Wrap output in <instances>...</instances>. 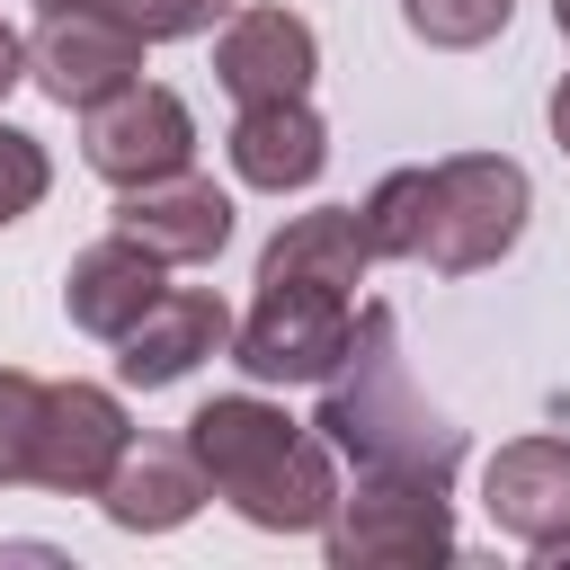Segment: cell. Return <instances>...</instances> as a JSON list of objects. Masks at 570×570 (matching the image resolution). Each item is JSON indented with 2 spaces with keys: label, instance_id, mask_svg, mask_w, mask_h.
<instances>
[{
  "label": "cell",
  "instance_id": "9",
  "mask_svg": "<svg viewBox=\"0 0 570 570\" xmlns=\"http://www.w3.org/2000/svg\"><path fill=\"white\" fill-rule=\"evenodd\" d=\"M214 80H223L232 107L312 98V80H321V36H312V18H294V9H232L223 36H214Z\"/></svg>",
  "mask_w": 570,
  "mask_h": 570
},
{
  "label": "cell",
  "instance_id": "24",
  "mask_svg": "<svg viewBox=\"0 0 570 570\" xmlns=\"http://www.w3.org/2000/svg\"><path fill=\"white\" fill-rule=\"evenodd\" d=\"M36 9H80V0H36Z\"/></svg>",
  "mask_w": 570,
  "mask_h": 570
},
{
  "label": "cell",
  "instance_id": "7",
  "mask_svg": "<svg viewBox=\"0 0 570 570\" xmlns=\"http://www.w3.org/2000/svg\"><path fill=\"white\" fill-rule=\"evenodd\" d=\"M27 80H36L53 107H98L107 89L142 80V36H134L107 0L45 9V27L27 36Z\"/></svg>",
  "mask_w": 570,
  "mask_h": 570
},
{
  "label": "cell",
  "instance_id": "2",
  "mask_svg": "<svg viewBox=\"0 0 570 570\" xmlns=\"http://www.w3.org/2000/svg\"><path fill=\"white\" fill-rule=\"evenodd\" d=\"M187 454H196L205 490L258 534H321V517L338 499V454L321 445V428L285 419L258 392H214L187 419Z\"/></svg>",
  "mask_w": 570,
  "mask_h": 570
},
{
  "label": "cell",
  "instance_id": "23",
  "mask_svg": "<svg viewBox=\"0 0 570 570\" xmlns=\"http://www.w3.org/2000/svg\"><path fill=\"white\" fill-rule=\"evenodd\" d=\"M552 18H561V36H570V0H552Z\"/></svg>",
  "mask_w": 570,
  "mask_h": 570
},
{
  "label": "cell",
  "instance_id": "4",
  "mask_svg": "<svg viewBox=\"0 0 570 570\" xmlns=\"http://www.w3.org/2000/svg\"><path fill=\"white\" fill-rule=\"evenodd\" d=\"M321 552L330 570H419V561H454V508L436 481H365L330 499L321 517Z\"/></svg>",
  "mask_w": 570,
  "mask_h": 570
},
{
  "label": "cell",
  "instance_id": "21",
  "mask_svg": "<svg viewBox=\"0 0 570 570\" xmlns=\"http://www.w3.org/2000/svg\"><path fill=\"white\" fill-rule=\"evenodd\" d=\"M18 80H27V36H18L9 18H0V98H9Z\"/></svg>",
  "mask_w": 570,
  "mask_h": 570
},
{
  "label": "cell",
  "instance_id": "20",
  "mask_svg": "<svg viewBox=\"0 0 570 570\" xmlns=\"http://www.w3.org/2000/svg\"><path fill=\"white\" fill-rule=\"evenodd\" d=\"M142 45H178V36H205L214 18H232V0H107Z\"/></svg>",
  "mask_w": 570,
  "mask_h": 570
},
{
  "label": "cell",
  "instance_id": "13",
  "mask_svg": "<svg viewBox=\"0 0 570 570\" xmlns=\"http://www.w3.org/2000/svg\"><path fill=\"white\" fill-rule=\"evenodd\" d=\"M223 151H232V178H240V187L294 196V187H312V178L330 169V125H321L312 98H258V107L232 116Z\"/></svg>",
  "mask_w": 570,
  "mask_h": 570
},
{
  "label": "cell",
  "instance_id": "16",
  "mask_svg": "<svg viewBox=\"0 0 570 570\" xmlns=\"http://www.w3.org/2000/svg\"><path fill=\"white\" fill-rule=\"evenodd\" d=\"M365 267H374V249H365L356 205H312V214H294L258 249V285H330V294H356Z\"/></svg>",
  "mask_w": 570,
  "mask_h": 570
},
{
  "label": "cell",
  "instance_id": "11",
  "mask_svg": "<svg viewBox=\"0 0 570 570\" xmlns=\"http://www.w3.org/2000/svg\"><path fill=\"white\" fill-rule=\"evenodd\" d=\"M116 232L142 240L160 267H205L232 240V196L214 178H196V169H169V178L116 187Z\"/></svg>",
  "mask_w": 570,
  "mask_h": 570
},
{
  "label": "cell",
  "instance_id": "22",
  "mask_svg": "<svg viewBox=\"0 0 570 570\" xmlns=\"http://www.w3.org/2000/svg\"><path fill=\"white\" fill-rule=\"evenodd\" d=\"M543 116H552V142H561V151H570V71H561V80H552V107H543Z\"/></svg>",
  "mask_w": 570,
  "mask_h": 570
},
{
  "label": "cell",
  "instance_id": "15",
  "mask_svg": "<svg viewBox=\"0 0 570 570\" xmlns=\"http://www.w3.org/2000/svg\"><path fill=\"white\" fill-rule=\"evenodd\" d=\"M160 258L142 249V240H125V232H107V240H89L80 258H71V276H62V312H71V330H89V338H125L151 303H160Z\"/></svg>",
  "mask_w": 570,
  "mask_h": 570
},
{
  "label": "cell",
  "instance_id": "17",
  "mask_svg": "<svg viewBox=\"0 0 570 570\" xmlns=\"http://www.w3.org/2000/svg\"><path fill=\"white\" fill-rule=\"evenodd\" d=\"M401 18H410L419 45H436V53H472V45L508 36L517 0H401Z\"/></svg>",
  "mask_w": 570,
  "mask_h": 570
},
{
  "label": "cell",
  "instance_id": "10",
  "mask_svg": "<svg viewBox=\"0 0 570 570\" xmlns=\"http://www.w3.org/2000/svg\"><path fill=\"white\" fill-rule=\"evenodd\" d=\"M232 347V312H223V294L214 285H160V303L116 338V374L134 383V392H169V383H187L205 356H223Z\"/></svg>",
  "mask_w": 570,
  "mask_h": 570
},
{
  "label": "cell",
  "instance_id": "8",
  "mask_svg": "<svg viewBox=\"0 0 570 570\" xmlns=\"http://www.w3.org/2000/svg\"><path fill=\"white\" fill-rule=\"evenodd\" d=\"M134 445V419L107 383H45V410H36V454H27V481L36 490H62V499H98V481L116 472V454Z\"/></svg>",
  "mask_w": 570,
  "mask_h": 570
},
{
  "label": "cell",
  "instance_id": "12",
  "mask_svg": "<svg viewBox=\"0 0 570 570\" xmlns=\"http://www.w3.org/2000/svg\"><path fill=\"white\" fill-rule=\"evenodd\" d=\"M481 517L525 552L561 543L570 534V436H508L481 472Z\"/></svg>",
  "mask_w": 570,
  "mask_h": 570
},
{
  "label": "cell",
  "instance_id": "1",
  "mask_svg": "<svg viewBox=\"0 0 570 570\" xmlns=\"http://www.w3.org/2000/svg\"><path fill=\"white\" fill-rule=\"evenodd\" d=\"M312 428H321V445L347 454L365 481H436V490H454V472H463V428L419 401L410 356H401V321H392L383 303L356 312L347 356L321 374Z\"/></svg>",
  "mask_w": 570,
  "mask_h": 570
},
{
  "label": "cell",
  "instance_id": "19",
  "mask_svg": "<svg viewBox=\"0 0 570 570\" xmlns=\"http://www.w3.org/2000/svg\"><path fill=\"white\" fill-rule=\"evenodd\" d=\"M45 187H53L45 142H36L27 125H0V232H9L18 214H36V205H45Z\"/></svg>",
  "mask_w": 570,
  "mask_h": 570
},
{
  "label": "cell",
  "instance_id": "14",
  "mask_svg": "<svg viewBox=\"0 0 570 570\" xmlns=\"http://www.w3.org/2000/svg\"><path fill=\"white\" fill-rule=\"evenodd\" d=\"M205 499H214V490H205V472H196L187 436H178V445L142 436V445H125V454H116V472L98 481V508H107V525H116V534H178Z\"/></svg>",
  "mask_w": 570,
  "mask_h": 570
},
{
  "label": "cell",
  "instance_id": "3",
  "mask_svg": "<svg viewBox=\"0 0 570 570\" xmlns=\"http://www.w3.org/2000/svg\"><path fill=\"white\" fill-rule=\"evenodd\" d=\"M525 214H534V187L508 151H454V160L428 169V214H419V258L410 267H436V276L499 267L525 240Z\"/></svg>",
  "mask_w": 570,
  "mask_h": 570
},
{
  "label": "cell",
  "instance_id": "5",
  "mask_svg": "<svg viewBox=\"0 0 570 570\" xmlns=\"http://www.w3.org/2000/svg\"><path fill=\"white\" fill-rule=\"evenodd\" d=\"M347 294L330 285H258V303L232 321V365L249 383H321L347 356Z\"/></svg>",
  "mask_w": 570,
  "mask_h": 570
},
{
  "label": "cell",
  "instance_id": "18",
  "mask_svg": "<svg viewBox=\"0 0 570 570\" xmlns=\"http://www.w3.org/2000/svg\"><path fill=\"white\" fill-rule=\"evenodd\" d=\"M36 410H45V374L0 365V490H9V481H27V454H36Z\"/></svg>",
  "mask_w": 570,
  "mask_h": 570
},
{
  "label": "cell",
  "instance_id": "6",
  "mask_svg": "<svg viewBox=\"0 0 570 570\" xmlns=\"http://www.w3.org/2000/svg\"><path fill=\"white\" fill-rule=\"evenodd\" d=\"M80 160H89L107 187H142V178L196 169V116H187L178 89L125 80V89H107L98 107H80Z\"/></svg>",
  "mask_w": 570,
  "mask_h": 570
}]
</instances>
